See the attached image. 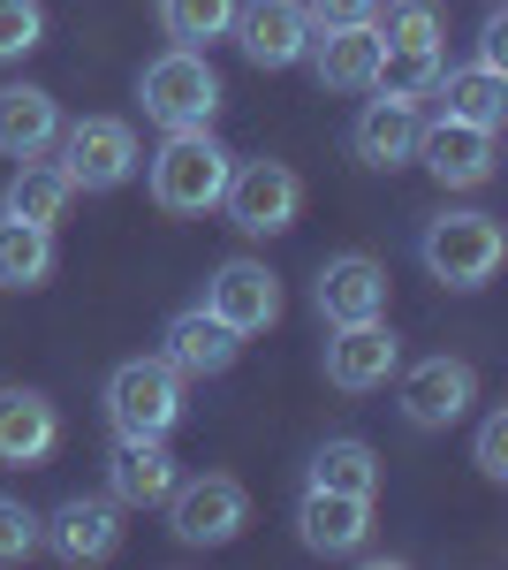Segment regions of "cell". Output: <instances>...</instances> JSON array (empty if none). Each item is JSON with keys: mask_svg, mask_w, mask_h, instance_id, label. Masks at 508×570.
Masks as SVG:
<instances>
[{"mask_svg": "<svg viewBox=\"0 0 508 570\" xmlns=\"http://www.w3.org/2000/svg\"><path fill=\"white\" fill-rule=\"evenodd\" d=\"M175 510V540L182 548H228L236 532H243V518H251V494H243V480H190L168 494Z\"/></svg>", "mask_w": 508, "mask_h": 570, "instance_id": "cell-8", "label": "cell"}, {"mask_svg": "<svg viewBox=\"0 0 508 570\" xmlns=\"http://www.w3.org/2000/svg\"><path fill=\"white\" fill-rule=\"evenodd\" d=\"M395 373H402V365H395ZM470 403H478V373H470L464 357H418V365L402 373V419H410L418 434L456 426Z\"/></svg>", "mask_w": 508, "mask_h": 570, "instance_id": "cell-7", "label": "cell"}, {"mask_svg": "<svg viewBox=\"0 0 508 570\" xmlns=\"http://www.w3.org/2000/svg\"><path fill=\"white\" fill-rule=\"evenodd\" d=\"M228 31H236L251 69H289V61H303V46H311V16H303V0H236V23Z\"/></svg>", "mask_w": 508, "mask_h": 570, "instance_id": "cell-9", "label": "cell"}, {"mask_svg": "<svg viewBox=\"0 0 508 570\" xmlns=\"http://www.w3.org/2000/svg\"><path fill=\"white\" fill-rule=\"evenodd\" d=\"M372 532V494H341V487H303L297 502V540L311 556H357Z\"/></svg>", "mask_w": 508, "mask_h": 570, "instance_id": "cell-12", "label": "cell"}, {"mask_svg": "<svg viewBox=\"0 0 508 570\" xmlns=\"http://www.w3.org/2000/svg\"><path fill=\"white\" fill-rule=\"evenodd\" d=\"M432 85H440V53H410V46H387L380 53V77H372V91L380 99H432Z\"/></svg>", "mask_w": 508, "mask_h": 570, "instance_id": "cell-27", "label": "cell"}, {"mask_svg": "<svg viewBox=\"0 0 508 570\" xmlns=\"http://www.w3.org/2000/svg\"><path fill=\"white\" fill-rule=\"evenodd\" d=\"M418 160L448 190H478V183H494V130H470V122L440 115L432 130H418Z\"/></svg>", "mask_w": 508, "mask_h": 570, "instance_id": "cell-15", "label": "cell"}, {"mask_svg": "<svg viewBox=\"0 0 508 570\" xmlns=\"http://www.w3.org/2000/svg\"><path fill=\"white\" fill-rule=\"evenodd\" d=\"M46 31L39 0H0V61H16V53H31Z\"/></svg>", "mask_w": 508, "mask_h": 570, "instance_id": "cell-29", "label": "cell"}, {"mask_svg": "<svg viewBox=\"0 0 508 570\" xmlns=\"http://www.w3.org/2000/svg\"><path fill=\"white\" fill-rule=\"evenodd\" d=\"M478 69H501V77H508V16H501V8H494L486 31H478Z\"/></svg>", "mask_w": 508, "mask_h": 570, "instance_id": "cell-33", "label": "cell"}, {"mask_svg": "<svg viewBox=\"0 0 508 570\" xmlns=\"http://www.w3.org/2000/svg\"><path fill=\"white\" fill-rule=\"evenodd\" d=\"M311 69H319V85L327 91H372V77H380V31L372 23H341V31H311Z\"/></svg>", "mask_w": 508, "mask_h": 570, "instance_id": "cell-17", "label": "cell"}, {"mask_svg": "<svg viewBox=\"0 0 508 570\" xmlns=\"http://www.w3.org/2000/svg\"><path fill=\"white\" fill-rule=\"evenodd\" d=\"M53 274V228L0 214V289H39Z\"/></svg>", "mask_w": 508, "mask_h": 570, "instance_id": "cell-23", "label": "cell"}, {"mask_svg": "<svg viewBox=\"0 0 508 570\" xmlns=\"http://www.w3.org/2000/svg\"><path fill=\"white\" fill-rule=\"evenodd\" d=\"M311 487H341V494H372L380 487V456H372V441L357 434H335L311 449Z\"/></svg>", "mask_w": 508, "mask_h": 570, "instance_id": "cell-25", "label": "cell"}, {"mask_svg": "<svg viewBox=\"0 0 508 570\" xmlns=\"http://www.w3.org/2000/svg\"><path fill=\"white\" fill-rule=\"evenodd\" d=\"M303 16H311V31H341V23H372L380 0H303Z\"/></svg>", "mask_w": 508, "mask_h": 570, "instance_id": "cell-31", "label": "cell"}, {"mask_svg": "<svg viewBox=\"0 0 508 570\" xmlns=\"http://www.w3.org/2000/svg\"><path fill=\"white\" fill-rule=\"evenodd\" d=\"M418 107L410 99H372L365 115H357V160L365 168H402V160H418Z\"/></svg>", "mask_w": 508, "mask_h": 570, "instance_id": "cell-21", "label": "cell"}, {"mask_svg": "<svg viewBox=\"0 0 508 570\" xmlns=\"http://www.w3.org/2000/svg\"><path fill=\"white\" fill-rule=\"evenodd\" d=\"M61 441V411L46 389H0V464H46Z\"/></svg>", "mask_w": 508, "mask_h": 570, "instance_id": "cell-18", "label": "cell"}, {"mask_svg": "<svg viewBox=\"0 0 508 570\" xmlns=\"http://www.w3.org/2000/svg\"><path fill=\"white\" fill-rule=\"evenodd\" d=\"M380 46H410V53H440V8L432 0H387L372 16Z\"/></svg>", "mask_w": 508, "mask_h": 570, "instance_id": "cell-28", "label": "cell"}, {"mask_svg": "<svg viewBox=\"0 0 508 570\" xmlns=\"http://www.w3.org/2000/svg\"><path fill=\"white\" fill-rule=\"evenodd\" d=\"M114 502L129 510H160L175 494V456H168V434H114Z\"/></svg>", "mask_w": 508, "mask_h": 570, "instance_id": "cell-16", "label": "cell"}, {"mask_svg": "<svg viewBox=\"0 0 508 570\" xmlns=\"http://www.w3.org/2000/svg\"><path fill=\"white\" fill-rule=\"evenodd\" d=\"M319 312H327V327H349V320H380L387 312V266L365 259V252H341V259L319 266Z\"/></svg>", "mask_w": 508, "mask_h": 570, "instance_id": "cell-14", "label": "cell"}, {"mask_svg": "<svg viewBox=\"0 0 508 570\" xmlns=\"http://www.w3.org/2000/svg\"><path fill=\"white\" fill-rule=\"evenodd\" d=\"M206 312H212V320H228L236 335H266V327L281 320V274L258 266V259H228L206 282Z\"/></svg>", "mask_w": 508, "mask_h": 570, "instance_id": "cell-11", "label": "cell"}, {"mask_svg": "<svg viewBox=\"0 0 508 570\" xmlns=\"http://www.w3.org/2000/svg\"><path fill=\"white\" fill-rule=\"evenodd\" d=\"M228 153L206 130H168V145L152 153V206L160 214H212L228 190Z\"/></svg>", "mask_w": 508, "mask_h": 570, "instance_id": "cell-1", "label": "cell"}, {"mask_svg": "<svg viewBox=\"0 0 508 570\" xmlns=\"http://www.w3.org/2000/svg\"><path fill=\"white\" fill-rule=\"evenodd\" d=\"M160 357H168L182 381H212V373H228V365L243 357V335H236L228 320H212L206 305H190V312H175V320H168Z\"/></svg>", "mask_w": 508, "mask_h": 570, "instance_id": "cell-13", "label": "cell"}, {"mask_svg": "<svg viewBox=\"0 0 508 570\" xmlns=\"http://www.w3.org/2000/svg\"><path fill=\"white\" fill-rule=\"evenodd\" d=\"M61 176L77 190H122L137 176V130L114 115H84L77 130L61 137Z\"/></svg>", "mask_w": 508, "mask_h": 570, "instance_id": "cell-6", "label": "cell"}, {"mask_svg": "<svg viewBox=\"0 0 508 570\" xmlns=\"http://www.w3.org/2000/svg\"><path fill=\"white\" fill-rule=\"evenodd\" d=\"M432 99L448 107V122H470V130H501L508 115V77L501 69H440V85H432Z\"/></svg>", "mask_w": 508, "mask_h": 570, "instance_id": "cell-22", "label": "cell"}, {"mask_svg": "<svg viewBox=\"0 0 508 570\" xmlns=\"http://www.w3.org/2000/svg\"><path fill=\"white\" fill-rule=\"evenodd\" d=\"M220 206H228V220H236L243 236H281V228H297L303 183H297L289 160H243V168H228Z\"/></svg>", "mask_w": 508, "mask_h": 570, "instance_id": "cell-5", "label": "cell"}, {"mask_svg": "<svg viewBox=\"0 0 508 570\" xmlns=\"http://www.w3.org/2000/svg\"><path fill=\"white\" fill-rule=\"evenodd\" d=\"M228 23H236V0H160V31L175 46H212L228 39Z\"/></svg>", "mask_w": 508, "mask_h": 570, "instance_id": "cell-26", "label": "cell"}, {"mask_svg": "<svg viewBox=\"0 0 508 570\" xmlns=\"http://www.w3.org/2000/svg\"><path fill=\"white\" fill-rule=\"evenodd\" d=\"M53 548L61 563H107L122 548V502L114 494H77L53 510Z\"/></svg>", "mask_w": 508, "mask_h": 570, "instance_id": "cell-19", "label": "cell"}, {"mask_svg": "<svg viewBox=\"0 0 508 570\" xmlns=\"http://www.w3.org/2000/svg\"><path fill=\"white\" fill-rule=\"evenodd\" d=\"M137 99H145V115H152L160 130H206L212 107H220V77H212L206 46L160 53V61L137 77Z\"/></svg>", "mask_w": 508, "mask_h": 570, "instance_id": "cell-3", "label": "cell"}, {"mask_svg": "<svg viewBox=\"0 0 508 570\" xmlns=\"http://www.w3.org/2000/svg\"><path fill=\"white\" fill-rule=\"evenodd\" d=\"M395 365H402V343H395L387 320H349V327H335V343H327V381H335L341 395L387 389Z\"/></svg>", "mask_w": 508, "mask_h": 570, "instance_id": "cell-10", "label": "cell"}, {"mask_svg": "<svg viewBox=\"0 0 508 570\" xmlns=\"http://www.w3.org/2000/svg\"><path fill=\"white\" fill-rule=\"evenodd\" d=\"M31 548H39V518L16 494H0V563H23Z\"/></svg>", "mask_w": 508, "mask_h": 570, "instance_id": "cell-30", "label": "cell"}, {"mask_svg": "<svg viewBox=\"0 0 508 570\" xmlns=\"http://www.w3.org/2000/svg\"><path fill=\"white\" fill-rule=\"evenodd\" d=\"M425 274L432 282H448V289H486L508 259V236L494 214H440L425 220Z\"/></svg>", "mask_w": 508, "mask_h": 570, "instance_id": "cell-2", "label": "cell"}, {"mask_svg": "<svg viewBox=\"0 0 508 570\" xmlns=\"http://www.w3.org/2000/svg\"><path fill=\"white\" fill-rule=\"evenodd\" d=\"M107 419H114V434H175V419H182V373H175L168 357H129V365H114Z\"/></svg>", "mask_w": 508, "mask_h": 570, "instance_id": "cell-4", "label": "cell"}, {"mask_svg": "<svg viewBox=\"0 0 508 570\" xmlns=\"http://www.w3.org/2000/svg\"><path fill=\"white\" fill-rule=\"evenodd\" d=\"M69 198H77V183L61 176V168H46V160H23V168H16V183H8V198H0V214L53 228V220L69 214Z\"/></svg>", "mask_w": 508, "mask_h": 570, "instance_id": "cell-24", "label": "cell"}, {"mask_svg": "<svg viewBox=\"0 0 508 570\" xmlns=\"http://www.w3.org/2000/svg\"><path fill=\"white\" fill-rule=\"evenodd\" d=\"M470 456H478L486 480H508V411H494V419L478 426V449H470Z\"/></svg>", "mask_w": 508, "mask_h": 570, "instance_id": "cell-32", "label": "cell"}, {"mask_svg": "<svg viewBox=\"0 0 508 570\" xmlns=\"http://www.w3.org/2000/svg\"><path fill=\"white\" fill-rule=\"evenodd\" d=\"M53 137H61V107H53V91L0 85V153H8V160H39Z\"/></svg>", "mask_w": 508, "mask_h": 570, "instance_id": "cell-20", "label": "cell"}]
</instances>
